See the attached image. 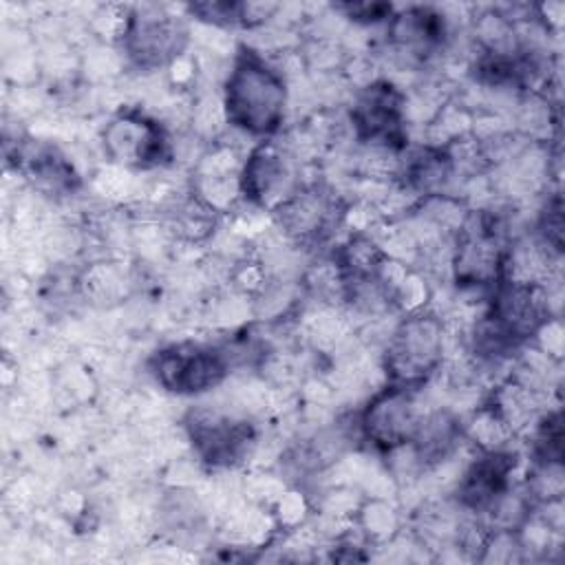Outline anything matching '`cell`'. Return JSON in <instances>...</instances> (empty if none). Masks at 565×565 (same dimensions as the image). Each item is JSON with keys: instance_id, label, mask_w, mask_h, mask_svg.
<instances>
[{"instance_id": "6da1fadb", "label": "cell", "mask_w": 565, "mask_h": 565, "mask_svg": "<svg viewBox=\"0 0 565 565\" xmlns=\"http://www.w3.org/2000/svg\"><path fill=\"white\" fill-rule=\"evenodd\" d=\"M221 97L230 128L265 141L282 130L291 88L271 60L238 44L223 75Z\"/></svg>"}, {"instance_id": "7a4b0ae2", "label": "cell", "mask_w": 565, "mask_h": 565, "mask_svg": "<svg viewBox=\"0 0 565 565\" xmlns=\"http://www.w3.org/2000/svg\"><path fill=\"white\" fill-rule=\"evenodd\" d=\"M241 366H249V351L243 335L218 342H170L157 349L148 360L154 382L172 395L210 393L223 386Z\"/></svg>"}, {"instance_id": "3957f363", "label": "cell", "mask_w": 565, "mask_h": 565, "mask_svg": "<svg viewBox=\"0 0 565 565\" xmlns=\"http://www.w3.org/2000/svg\"><path fill=\"white\" fill-rule=\"evenodd\" d=\"M446 358V322L435 309H419L395 320L380 349L386 384L424 388Z\"/></svg>"}, {"instance_id": "277c9868", "label": "cell", "mask_w": 565, "mask_h": 565, "mask_svg": "<svg viewBox=\"0 0 565 565\" xmlns=\"http://www.w3.org/2000/svg\"><path fill=\"white\" fill-rule=\"evenodd\" d=\"M181 430L190 452L205 466V470L214 472H230L247 466L260 439L254 417L230 404L192 406L181 419Z\"/></svg>"}, {"instance_id": "5b68a950", "label": "cell", "mask_w": 565, "mask_h": 565, "mask_svg": "<svg viewBox=\"0 0 565 565\" xmlns=\"http://www.w3.org/2000/svg\"><path fill=\"white\" fill-rule=\"evenodd\" d=\"M99 143L110 166L148 172L172 163V132L141 106L119 108L102 128Z\"/></svg>"}, {"instance_id": "8992f818", "label": "cell", "mask_w": 565, "mask_h": 565, "mask_svg": "<svg viewBox=\"0 0 565 565\" xmlns=\"http://www.w3.org/2000/svg\"><path fill=\"white\" fill-rule=\"evenodd\" d=\"M347 203L322 179L302 183L269 216L274 227L296 247H320L344 227Z\"/></svg>"}, {"instance_id": "52a82bcc", "label": "cell", "mask_w": 565, "mask_h": 565, "mask_svg": "<svg viewBox=\"0 0 565 565\" xmlns=\"http://www.w3.org/2000/svg\"><path fill=\"white\" fill-rule=\"evenodd\" d=\"M190 44L192 31L185 18L174 15L161 4H137L119 49L135 71L154 73L166 71Z\"/></svg>"}, {"instance_id": "ba28073f", "label": "cell", "mask_w": 565, "mask_h": 565, "mask_svg": "<svg viewBox=\"0 0 565 565\" xmlns=\"http://www.w3.org/2000/svg\"><path fill=\"white\" fill-rule=\"evenodd\" d=\"M428 408L422 404V388L382 384L355 413L360 441L377 455L408 444Z\"/></svg>"}, {"instance_id": "9c48e42d", "label": "cell", "mask_w": 565, "mask_h": 565, "mask_svg": "<svg viewBox=\"0 0 565 565\" xmlns=\"http://www.w3.org/2000/svg\"><path fill=\"white\" fill-rule=\"evenodd\" d=\"M353 139L366 146H388L404 150L408 141V124L404 110V88L388 77L353 93L347 113Z\"/></svg>"}, {"instance_id": "30bf717a", "label": "cell", "mask_w": 565, "mask_h": 565, "mask_svg": "<svg viewBox=\"0 0 565 565\" xmlns=\"http://www.w3.org/2000/svg\"><path fill=\"white\" fill-rule=\"evenodd\" d=\"M300 166L302 163L274 139L254 143L241 168L243 201L271 214L287 196L307 183V179L300 177Z\"/></svg>"}, {"instance_id": "8fae6325", "label": "cell", "mask_w": 565, "mask_h": 565, "mask_svg": "<svg viewBox=\"0 0 565 565\" xmlns=\"http://www.w3.org/2000/svg\"><path fill=\"white\" fill-rule=\"evenodd\" d=\"M77 285H79L82 300L95 307L108 309L128 298L132 289V276L124 269L121 263L104 258V260H90L77 274Z\"/></svg>"}, {"instance_id": "7c38bea8", "label": "cell", "mask_w": 565, "mask_h": 565, "mask_svg": "<svg viewBox=\"0 0 565 565\" xmlns=\"http://www.w3.org/2000/svg\"><path fill=\"white\" fill-rule=\"evenodd\" d=\"M353 523L371 547H382L404 532V512L393 497H364Z\"/></svg>"}, {"instance_id": "4fadbf2b", "label": "cell", "mask_w": 565, "mask_h": 565, "mask_svg": "<svg viewBox=\"0 0 565 565\" xmlns=\"http://www.w3.org/2000/svg\"><path fill=\"white\" fill-rule=\"evenodd\" d=\"M545 245L563 254V203L561 194L554 192L547 196L543 207L539 210L534 230H532Z\"/></svg>"}, {"instance_id": "5bb4252c", "label": "cell", "mask_w": 565, "mask_h": 565, "mask_svg": "<svg viewBox=\"0 0 565 565\" xmlns=\"http://www.w3.org/2000/svg\"><path fill=\"white\" fill-rule=\"evenodd\" d=\"M333 9L353 26L386 24L395 11L393 4H386V2H344V4H333Z\"/></svg>"}, {"instance_id": "9a60e30c", "label": "cell", "mask_w": 565, "mask_h": 565, "mask_svg": "<svg viewBox=\"0 0 565 565\" xmlns=\"http://www.w3.org/2000/svg\"><path fill=\"white\" fill-rule=\"evenodd\" d=\"M532 344H536L543 353H547L554 360L563 358V327H561V318H547L536 333L530 340Z\"/></svg>"}]
</instances>
